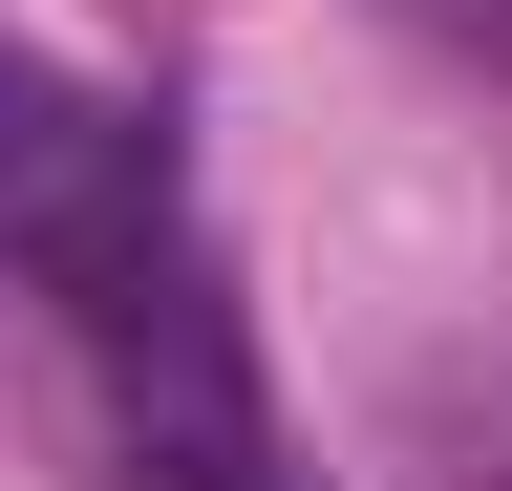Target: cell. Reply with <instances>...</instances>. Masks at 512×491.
<instances>
[{
	"label": "cell",
	"instance_id": "cell-2",
	"mask_svg": "<svg viewBox=\"0 0 512 491\" xmlns=\"http://www.w3.org/2000/svg\"><path fill=\"white\" fill-rule=\"evenodd\" d=\"M171 491H256V449H214V470H171Z\"/></svg>",
	"mask_w": 512,
	"mask_h": 491
},
{
	"label": "cell",
	"instance_id": "cell-1",
	"mask_svg": "<svg viewBox=\"0 0 512 491\" xmlns=\"http://www.w3.org/2000/svg\"><path fill=\"white\" fill-rule=\"evenodd\" d=\"M128 193H150V129H128L107 86H64L0 43V257H64V235H107Z\"/></svg>",
	"mask_w": 512,
	"mask_h": 491
}]
</instances>
